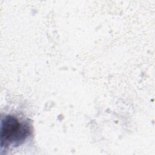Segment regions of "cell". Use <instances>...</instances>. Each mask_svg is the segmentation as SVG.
<instances>
[{"label":"cell","mask_w":155,"mask_h":155,"mask_svg":"<svg viewBox=\"0 0 155 155\" xmlns=\"http://www.w3.org/2000/svg\"><path fill=\"white\" fill-rule=\"evenodd\" d=\"M1 146L19 145L24 142L30 133L28 123L20 121L17 117L6 116L1 122Z\"/></svg>","instance_id":"cell-1"}]
</instances>
